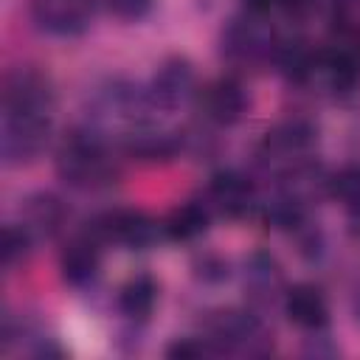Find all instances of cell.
Returning a JSON list of instances; mask_svg holds the SVG:
<instances>
[{
	"label": "cell",
	"mask_w": 360,
	"mask_h": 360,
	"mask_svg": "<svg viewBox=\"0 0 360 360\" xmlns=\"http://www.w3.org/2000/svg\"><path fill=\"white\" fill-rule=\"evenodd\" d=\"M56 169L65 183L79 186V188L104 186L115 174L101 141L90 132H70L65 138V143L59 146V155H56Z\"/></svg>",
	"instance_id": "6da1fadb"
},
{
	"label": "cell",
	"mask_w": 360,
	"mask_h": 360,
	"mask_svg": "<svg viewBox=\"0 0 360 360\" xmlns=\"http://www.w3.org/2000/svg\"><path fill=\"white\" fill-rule=\"evenodd\" d=\"M51 132V115L42 112H6L3 115V135L0 152L8 166L31 163L42 155Z\"/></svg>",
	"instance_id": "7a4b0ae2"
},
{
	"label": "cell",
	"mask_w": 360,
	"mask_h": 360,
	"mask_svg": "<svg viewBox=\"0 0 360 360\" xmlns=\"http://www.w3.org/2000/svg\"><path fill=\"white\" fill-rule=\"evenodd\" d=\"M222 53L233 62H262L267 56L276 53V39L270 25H264L262 20H256V14L250 11L248 17H236L231 20V25L222 31Z\"/></svg>",
	"instance_id": "3957f363"
},
{
	"label": "cell",
	"mask_w": 360,
	"mask_h": 360,
	"mask_svg": "<svg viewBox=\"0 0 360 360\" xmlns=\"http://www.w3.org/2000/svg\"><path fill=\"white\" fill-rule=\"evenodd\" d=\"M3 110L6 112H42L51 115L53 110V84L45 73L34 68H17L6 76L3 90Z\"/></svg>",
	"instance_id": "277c9868"
},
{
	"label": "cell",
	"mask_w": 360,
	"mask_h": 360,
	"mask_svg": "<svg viewBox=\"0 0 360 360\" xmlns=\"http://www.w3.org/2000/svg\"><path fill=\"white\" fill-rule=\"evenodd\" d=\"M194 87H197V79H194L191 62L183 56H172L155 70L146 96H149L152 107L174 110V107H183L194 96Z\"/></svg>",
	"instance_id": "5b68a950"
},
{
	"label": "cell",
	"mask_w": 360,
	"mask_h": 360,
	"mask_svg": "<svg viewBox=\"0 0 360 360\" xmlns=\"http://www.w3.org/2000/svg\"><path fill=\"white\" fill-rule=\"evenodd\" d=\"M96 233L104 239H115L132 250H143L158 239V222L143 211H112L98 219Z\"/></svg>",
	"instance_id": "8992f818"
},
{
	"label": "cell",
	"mask_w": 360,
	"mask_h": 360,
	"mask_svg": "<svg viewBox=\"0 0 360 360\" xmlns=\"http://www.w3.org/2000/svg\"><path fill=\"white\" fill-rule=\"evenodd\" d=\"M248 110V90L236 76H222L202 90V112L208 121L231 127Z\"/></svg>",
	"instance_id": "52a82bcc"
},
{
	"label": "cell",
	"mask_w": 360,
	"mask_h": 360,
	"mask_svg": "<svg viewBox=\"0 0 360 360\" xmlns=\"http://www.w3.org/2000/svg\"><path fill=\"white\" fill-rule=\"evenodd\" d=\"M96 0H34V20L51 34H79L93 17Z\"/></svg>",
	"instance_id": "ba28073f"
},
{
	"label": "cell",
	"mask_w": 360,
	"mask_h": 360,
	"mask_svg": "<svg viewBox=\"0 0 360 360\" xmlns=\"http://www.w3.org/2000/svg\"><path fill=\"white\" fill-rule=\"evenodd\" d=\"M214 340L225 349H239L248 354L267 352V335L262 323L248 312H219V318L214 321Z\"/></svg>",
	"instance_id": "9c48e42d"
},
{
	"label": "cell",
	"mask_w": 360,
	"mask_h": 360,
	"mask_svg": "<svg viewBox=\"0 0 360 360\" xmlns=\"http://www.w3.org/2000/svg\"><path fill=\"white\" fill-rule=\"evenodd\" d=\"M208 197L231 219L245 217L253 208V188H250L248 177H242L236 172H219V174H214L211 177V186H208Z\"/></svg>",
	"instance_id": "30bf717a"
},
{
	"label": "cell",
	"mask_w": 360,
	"mask_h": 360,
	"mask_svg": "<svg viewBox=\"0 0 360 360\" xmlns=\"http://www.w3.org/2000/svg\"><path fill=\"white\" fill-rule=\"evenodd\" d=\"M284 312L301 329H321L326 323L329 307L323 292L315 284H295L284 295Z\"/></svg>",
	"instance_id": "8fae6325"
},
{
	"label": "cell",
	"mask_w": 360,
	"mask_h": 360,
	"mask_svg": "<svg viewBox=\"0 0 360 360\" xmlns=\"http://www.w3.org/2000/svg\"><path fill=\"white\" fill-rule=\"evenodd\" d=\"M62 278L70 287H84L98 276V242L96 236H79L73 239L62 253Z\"/></svg>",
	"instance_id": "7c38bea8"
},
{
	"label": "cell",
	"mask_w": 360,
	"mask_h": 360,
	"mask_svg": "<svg viewBox=\"0 0 360 360\" xmlns=\"http://www.w3.org/2000/svg\"><path fill=\"white\" fill-rule=\"evenodd\" d=\"M158 301V284L149 276H132L118 292V309L132 321H146Z\"/></svg>",
	"instance_id": "4fadbf2b"
},
{
	"label": "cell",
	"mask_w": 360,
	"mask_h": 360,
	"mask_svg": "<svg viewBox=\"0 0 360 360\" xmlns=\"http://www.w3.org/2000/svg\"><path fill=\"white\" fill-rule=\"evenodd\" d=\"M163 231L174 242H191L208 231V208L200 202H183L169 214Z\"/></svg>",
	"instance_id": "5bb4252c"
},
{
	"label": "cell",
	"mask_w": 360,
	"mask_h": 360,
	"mask_svg": "<svg viewBox=\"0 0 360 360\" xmlns=\"http://www.w3.org/2000/svg\"><path fill=\"white\" fill-rule=\"evenodd\" d=\"M22 217H25V219H22V228H25L28 233L51 236V233L62 225L65 211H62V205H59L56 197H51V194H37V197H31V200L25 202Z\"/></svg>",
	"instance_id": "9a60e30c"
},
{
	"label": "cell",
	"mask_w": 360,
	"mask_h": 360,
	"mask_svg": "<svg viewBox=\"0 0 360 360\" xmlns=\"http://www.w3.org/2000/svg\"><path fill=\"white\" fill-rule=\"evenodd\" d=\"M127 155L138 160H169L177 152V141L158 129H135L127 138Z\"/></svg>",
	"instance_id": "2e32d148"
},
{
	"label": "cell",
	"mask_w": 360,
	"mask_h": 360,
	"mask_svg": "<svg viewBox=\"0 0 360 360\" xmlns=\"http://www.w3.org/2000/svg\"><path fill=\"white\" fill-rule=\"evenodd\" d=\"M245 284L253 295H264L270 298L278 287H281V273L273 256L267 253H253L248 259V273H245Z\"/></svg>",
	"instance_id": "e0dca14e"
},
{
	"label": "cell",
	"mask_w": 360,
	"mask_h": 360,
	"mask_svg": "<svg viewBox=\"0 0 360 360\" xmlns=\"http://www.w3.org/2000/svg\"><path fill=\"white\" fill-rule=\"evenodd\" d=\"M338 200H343V205L354 214H360V169H346L340 174L332 177V191Z\"/></svg>",
	"instance_id": "ac0fdd59"
},
{
	"label": "cell",
	"mask_w": 360,
	"mask_h": 360,
	"mask_svg": "<svg viewBox=\"0 0 360 360\" xmlns=\"http://www.w3.org/2000/svg\"><path fill=\"white\" fill-rule=\"evenodd\" d=\"M28 245H31V233L20 225H8L3 231V264L14 267L17 262H22L28 256Z\"/></svg>",
	"instance_id": "d6986e66"
},
{
	"label": "cell",
	"mask_w": 360,
	"mask_h": 360,
	"mask_svg": "<svg viewBox=\"0 0 360 360\" xmlns=\"http://www.w3.org/2000/svg\"><path fill=\"white\" fill-rule=\"evenodd\" d=\"M118 20H141L152 11L155 0H104Z\"/></svg>",
	"instance_id": "ffe728a7"
},
{
	"label": "cell",
	"mask_w": 360,
	"mask_h": 360,
	"mask_svg": "<svg viewBox=\"0 0 360 360\" xmlns=\"http://www.w3.org/2000/svg\"><path fill=\"white\" fill-rule=\"evenodd\" d=\"M166 354L169 357H200L205 354V346L200 340H177L174 346L166 349Z\"/></svg>",
	"instance_id": "44dd1931"
},
{
	"label": "cell",
	"mask_w": 360,
	"mask_h": 360,
	"mask_svg": "<svg viewBox=\"0 0 360 360\" xmlns=\"http://www.w3.org/2000/svg\"><path fill=\"white\" fill-rule=\"evenodd\" d=\"M276 3H281V0H245L248 11H253V14H262V11H267L270 6H276Z\"/></svg>",
	"instance_id": "7402d4cb"
}]
</instances>
